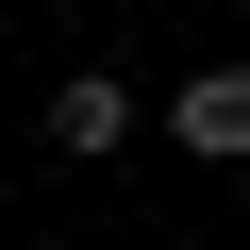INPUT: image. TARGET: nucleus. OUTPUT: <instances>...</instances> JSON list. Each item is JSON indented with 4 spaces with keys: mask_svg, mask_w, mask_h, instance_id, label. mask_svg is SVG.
<instances>
[{
    "mask_svg": "<svg viewBox=\"0 0 250 250\" xmlns=\"http://www.w3.org/2000/svg\"><path fill=\"white\" fill-rule=\"evenodd\" d=\"M117 134H134V100H117V67H67V83H50V150H83V167H100Z\"/></svg>",
    "mask_w": 250,
    "mask_h": 250,
    "instance_id": "2",
    "label": "nucleus"
},
{
    "mask_svg": "<svg viewBox=\"0 0 250 250\" xmlns=\"http://www.w3.org/2000/svg\"><path fill=\"white\" fill-rule=\"evenodd\" d=\"M167 134H184V150H217V167H250V67H200V83L167 100Z\"/></svg>",
    "mask_w": 250,
    "mask_h": 250,
    "instance_id": "1",
    "label": "nucleus"
}]
</instances>
